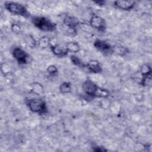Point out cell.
I'll return each instance as SVG.
<instances>
[{"label":"cell","mask_w":152,"mask_h":152,"mask_svg":"<svg viewBox=\"0 0 152 152\" xmlns=\"http://www.w3.org/2000/svg\"><path fill=\"white\" fill-rule=\"evenodd\" d=\"M84 92L88 96L94 97H106L109 95L107 90L98 87L90 80H87L82 86Z\"/></svg>","instance_id":"1"},{"label":"cell","mask_w":152,"mask_h":152,"mask_svg":"<svg viewBox=\"0 0 152 152\" xmlns=\"http://www.w3.org/2000/svg\"><path fill=\"white\" fill-rule=\"evenodd\" d=\"M31 21L37 28L44 31H53L56 29V24L44 17H33Z\"/></svg>","instance_id":"2"},{"label":"cell","mask_w":152,"mask_h":152,"mask_svg":"<svg viewBox=\"0 0 152 152\" xmlns=\"http://www.w3.org/2000/svg\"><path fill=\"white\" fill-rule=\"evenodd\" d=\"M26 104L30 110L34 113L43 115L47 113V106L46 103L40 99L33 98L27 100Z\"/></svg>","instance_id":"3"},{"label":"cell","mask_w":152,"mask_h":152,"mask_svg":"<svg viewBox=\"0 0 152 152\" xmlns=\"http://www.w3.org/2000/svg\"><path fill=\"white\" fill-rule=\"evenodd\" d=\"M4 7L7 11L14 15H18L24 17L30 16L27 8L21 4L15 2H7L4 4Z\"/></svg>","instance_id":"4"},{"label":"cell","mask_w":152,"mask_h":152,"mask_svg":"<svg viewBox=\"0 0 152 152\" xmlns=\"http://www.w3.org/2000/svg\"><path fill=\"white\" fill-rule=\"evenodd\" d=\"M90 26L100 31H104L106 29L105 21L100 16L94 14L90 20Z\"/></svg>","instance_id":"5"},{"label":"cell","mask_w":152,"mask_h":152,"mask_svg":"<svg viewBox=\"0 0 152 152\" xmlns=\"http://www.w3.org/2000/svg\"><path fill=\"white\" fill-rule=\"evenodd\" d=\"M12 55L19 64H27L28 55L21 48L18 47L14 48V49L12 50Z\"/></svg>","instance_id":"6"},{"label":"cell","mask_w":152,"mask_h":152,"mask_svg":"<svg viewBox=\"0 0 152 152\" xmlns=\"http://www.w3.org/2000/svg\"><path fill=\"white\" fill-rule=\"evenodd\" d=\"M94 47L99 51L105 54H110L113 52V47L105 41L96 40L94 43Z\"/></svg>","instance_id":"7"},{"label":"cell","mask_w":152,"mask_h":152,"mask_svg":"<svg viewBox=\"0 0 152 152\" xmlns=\"http://www.w3.org/2000/svg\"><path fill=\"white\" fill-rule=\"evenodd\" d=\"M136 2L134 1H116L113 4L116 7L122 10H131L135 5Z\"/></svg>","instance_id":"8"},{"label":"cell","mask_w":152,"mask_h":152,"mask_svg":"<svg viewBox=\"0 0 152 152\" xmlns=\"http://www.w3.org/2000/svg\"><path fill=\"white\" fill-rule=\"evenodd\" d=\"M64 23L72 31L73 33H75L76 32V27L79 24V21L77 18L69 15H66L64 19Z\"/></svg>","instance_id":"9"},{"label":"cell","mask_w":152,"mask_h":152,"mask_svg":"<svg viewBox=\"0 0 152 152\" xmlns=\"http://www.w3.org/2000/svg\"><path fill=\"white\" fill-rule=\"evenodd\" d=\"M86 67H87L90 72L93 73H99L102 71L100 63L95 60L90 61L86 65Z\"/></svg>","instance_id":"10"},{"label":"cell","mask_w":152,"mask_h":152,"mask_svg":"<svg viewBox=\"0 0 152 152\" xmlns=\"http://www.w3.org/2000/svg\"><path fill=\"white\" fill-rule=\"evenodd\" d=\"M50 49L55 55L59 57H64L66 56L68 53V50L66 49V48H62L58 45L51 46Z\"/></svg>","instance_id":"11"},{"label":"cell","mask_w":152,"mask_h":152,"mask_svg":"<svg viewBox=\"0 0 152 152\" xmlns=\"http://www.w3.org/2000/svg\"><path fill=\"white\" fill-rule=\"evenodd\" d=\"M66 49H67L68 52L77 53L80 50V48L77 42H70L66 44Z\"/></svg>","instance_id":"12"},{"label":"cell","mask_w":152,"mask_h":152,"mask_svg":"<svg viewBox=\"0 0 152 152\" xmlns=\"http://www.w3.org/2000/svg\"><path fill=\"white\" fill-rule=\"evenodd\" d=\"M59 90H60V91L62 93H68L71 91V87L69 83L64 82L61 84Z\"/></svg>","instance_id":"13"},{"label":"cell","mask_w":152,"mask_h":152,"mask_svg":"<svg viewBox=\"0 0 152 152\" xmlns=\"http://www.w3.org/2000/svg\"><path fill=\"white\" fill-rule=\"evenodd\" d=\"M50 43V39L49 37L45 36L42 37L39 41V46L42 48H46Z\"/></svg>","instance_id":"14"},{"label":"cell","mask_w":152,"mask_h":152,"mask_svg":"<svg viewBox=\"0 0 152 152\" xmlns=\"http://www.w3.org/2000/svg\"><path fill=\"white\" fill-rule=\"evenodd\" d=\"M71 60L72 61V62L76 66H78L79 67H83L84 66H86L83 62L81 61V60L78 58L77 56H74V55H72L71 56Z\"/></svg>","instance_id":"15"},{"label":"cell","mask_w":152,"mask_h":152,"mask_svg":"<svg viewBox=\"0 0 152 152\" xmlns=\"http://www.w3.org/2000/svg\"><path fill=\"white\" fill-rule=\"evenodd\" d=\"M47 71L50 75L54 76V75H56L57 74L58 69L54 65H50L48 68Z\"/></svg>","instance_id":"16"},{"label":"cell","mask_w":152,"mask_h":152,"mask_svg":"<svg viewBox=\"0 0 152 152\" xmlns=\"http://www.w3.org/2000/svg\"><path fill=\"white\" fill-rule=\"evenodd\" d=\"M11 29L12 30V31L14 33H18L20 31V27L19 26V25L14 23L12 25V27H11Z\"/></svg>","instance_id":"17"},{"label":"cell","mask_w":152,"mask_h":152,"mask_svg":"<svg viewBox=\"0 0 152 152\" xmlns=\"http://www.w3.org/2000/svg\"><path fill=\"white\" fill-rule=\"evenodd\" d=\"M96 4H97L99 5H104V4H105V2L104 1H94V2Z\"/></svg>","instance_id":"18"}]
</instances>
